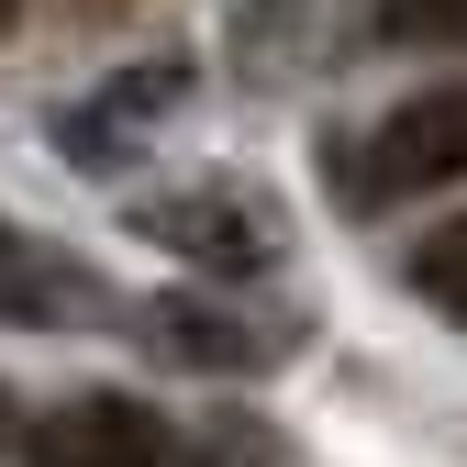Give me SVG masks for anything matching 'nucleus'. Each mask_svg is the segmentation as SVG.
I'll use <instances>...</instances> for the list:
<instances>
[{
    "label": "nucleus",
    "instance_id": "nucleus-1",
    "mask_svg": "<svg viewBox=\"0 0 467 467\" xmlns=\"http://www.w3.org/2000/svg\"><path fill=\"white\" fill-rule=\"evenodd\" d=\"M134 234L167 256H190L212 278H256L289 256V212L256 190V179H179V190H145L134 201Z\"/></svg>",
    "mask_w": 467,
    "mask_h": 467
},
{
    "label": "nucleus",
    "instance_id": "nucleus-2",
    "mask_svg": "<svg viewBox=\"0 0 467 467\" xmlns=\"http://www.w3.org/2000/svg\"><path fill=\"white\" fill-rule=\"evenodd\" d=\"M23 467H223V445L145 412L134 389H67L23 423Z\"/></svg>",
    "mask_w": 467,
    "mask_h": 467
},
{
    "label": "nucleus",
    "instance_id": "nucleus-3",
    "mask_svg": "<svg viewBox=\"0 0 467 467\" xmlns=\"http://www.w3.org/2000/svg\"><path fill=\"white\" fill-rule=\"evenodd\" d=\"M123 323H134L145 357H167V368H212V379H267V368L301 357V323L234 301V278H223V289H167V301H145V312H123Z\"/></svg>",
    "mask_w": 467,
    "mask_h": 467
},
{
    "label": "nucleus",
    "instance_id": "nucleus-4",
    "mask_svg": "<svg viewBox=\"0 0 467 467\" xmlns=\"http://www.w3.org/2000/svg\"><path fill=\"white\" fill-rule=\"evenodd\" d=\"M467 179V78H434L389 111L379 134H357V167H345V201H412V190H456Z\"/></svg>",
    "mask_w": 467,
    "mask_h": 467
},
{
    "label": "nucleus",
    "instance_id": "nucleus-5",
    "mask_svg": "<svg viewBox=\"0 0 467 467\" xmlns=\"http://www.w3.org/2000/svg\"><path fill=\"white\" fill-rule=\"evenodd\" d=\"M190 100V67L179 56H156V67H123L111 89H89L67 123H56V145H67V167H89V179H111L134 145H145V123H167V111Z\"/></svg>",
    "mask_w": 467,
    "mask_h": 467
},
{
    "label": "nucleus",
    "instance_id": "nucleus-6",
    "mask_svg": "<svg viewBox=\"0 0 467 467\" xmlns=\"http://www.w3.org/2000/svg\"><path fill=\"white\" fill-rule=\"evenodd\" d=\"M0 323H111V289L0 212Z\"/></svg>",
    "mask_w": 467,
    "mask_h": 467
},
{
    "label": "nucleus",
    "instance_id": "nucleus-7",
    "mask_svg": "<svg viewBox=\"0 0 467 467\" xmlns=\"http://www.w3.org/2000/svg\"><path fill=\"white\" fill-rule=\"evenodd\" d=\"M400 278H412V289H423V301H434L445 323H467V212H456V223H434V234H412Z\"/></svg>",
    "mask_w": 467,
    "mask_h": 467
},
{
    "label": "nucleus",
    "instance_id": "nucleus-8",
    "mask_svg": "<svg viewBox=\"0 0 467 467\" xmlns=\"http://www.w3.org/2000/svg\"><path fill=\"white\" fill-rule=\"evenodd\" d=\"M379 45H467V0H368Z\"/></svg>",
    "mask_w": 467,
    "mask_h": 467
},
{
    "label": "nucleus",
    "instance_id": "nucleus-9",
    "mask_svg": "<svg viewBox=\"0 0 467 467\" xmlns=\"http://www.w3.org/2000/svg\"><path fill=\"white\" fill-rule=\"evenodd\" d=\"M23 12H34V0H0V34H12V23H23Z\"/></svg>",
    "mask_w": 467,
    "mask_h": 467
},
{
    "label": "nucleus",
    "instance_id": "nucleus-10",
    "mask_svg": "<svg viewBox=\"0 0 467 467\" xmlns=\"http://www.w3.org/2000/svg\"><path fill=\"white\" fill-rule=\"evenodd\" d=\"M0 434H12V389H0Z\"/></svg>",
    "mask_w": 467,
    "mask_h": 467
}]
</instances>
